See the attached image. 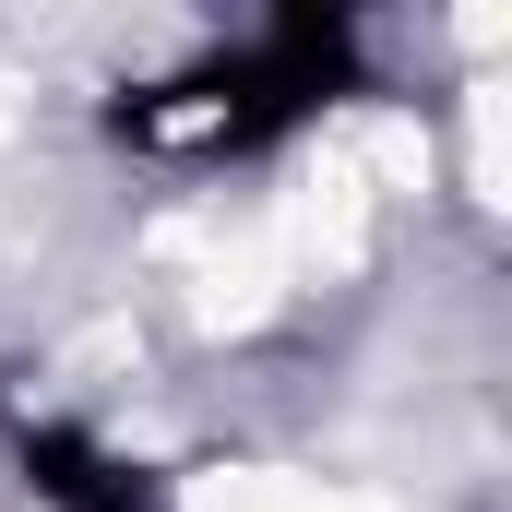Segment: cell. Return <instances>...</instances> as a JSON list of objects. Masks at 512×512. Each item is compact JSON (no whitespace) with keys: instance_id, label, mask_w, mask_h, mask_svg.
I'll return each instance as SVG.
<instances>
[{"instance_id":"7a4b0ae2","label":"cell","mask_w":512,"mask_h":512,"mask_svg":"<svg viewBox=\"0 0 512 512\" xmlns=\"http://www.w3.org/2000/svg\"><path fill=\"white\" fill-rule=\"evenodd\" d=\"M0 477H12L24 512H179V465L96 405H12Z\"/></svg>"},{"instance_id":"6da1fadb","label":"cell","mask_w":512,"mask_h":512,"mask_svg":"<svg viewBox=\"0 0 512 512\" xmlns=\"http://www.w3.org/2000/svg\"><path fill=\"white\" fill-rule=\"evenodd\" d=\"M370 84H382V24L346 12V0H286V12L191 36L167 72H131L120 96L96 108V131L120 155H143V167L215 179V167L298 155L310 131L346 120Z\"/></svg>"}]
</instances>
